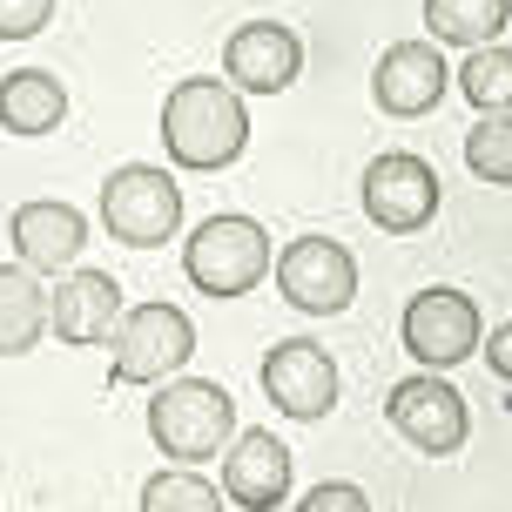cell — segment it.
Masks as SVG:
<instances>
[{"label": "cell", "mask_w": 512, "mask_h": 512, "mask_svg": "<svg viewBox=\"0 0 512 512\" xmlns=\"http://www.w3.org/2000/svg\"><path fill=\"white\" fill-rule=\"evenodd\" d=\"M364 216L384 236H411L438 216V169L411 149H391L364 169Z\"/></svg>", "instance_id": "9"}, {"label": "cell", "mask_w": 512, "mask_h": 512, "mask_svg": "<svg viewBox=\"0 0 512 512\" xmlns=\"http://www.w3.org/2000/svg\"><path fill=\"white\" fill-rule=\"evenodd\" d=\"M149 438L162 459L176 465H203L223 459V445L236 438V398L216 378H162L149 398Z\"/></svg>", "instance_id": "2"}, {"label": "cell", "mask_w": 512, "mask_h": 512, "mask_svg": "<svg viewBox=\"0 0 512 512\" xmlns=\"http://www.w3.org/2000/svg\"><path fill=\"white\" fill-rule=\"evenodd\" d=\"M512 21V0H425V27L445 48H486Z\"/></svg>", "instance_id": "18"}, {"label": "cell", "mask_w": 512, "mask_h": 512, "mask_svg": "<svg viewBox=\"0 0 512 512\" xmlns=\"http://www.w3.org/2000/svg\"><path fill=\"white\" fill-rule=\"evenodd\" d=\"M108 378L115 384H162L196 358V324L176 304H135L122 310V324L108 331Z\"/></svg>", "instance_id": "5"}, {"label": "cell", "mask_w": 512, "mask_h": 512, "mask_svg": "<svg viewBox=\"0 0 512 512\" xmlns=\"http://www.w3.org/2000/svg\"><path fill=\"white\" fill-rule=\"evenodd\" d=\"M54 21V0H0V41H34Z\"/></svg>", "instance_id": "22"}, {"label": "cell", "mask_w": 512, "mask_h": 512, "mask_svg": "<svg viewBox=\"0 0 512 512\" xmlns=\"http://www.w3.org/2000/svg\"><path fill=\"white\" fill-rule=\"evenodd\" d=\"M7 236H14V250H21V263L34 270V277H54V270H75L81 243H88V216H81L75 203H21L14 209V223H7Z\"/></svg>", "instance_id": "15"}, {"label": "cell", "mask_w": 512, "mask_h": 512, "mask_svg": "<svg viewBox=\"0 0 512 512\" xmlns=\"http://www.w3.org/2000/svg\"><path fill=\"white\" fill-rule=\"evenodd\" d=\"M162 149L176 169H230L236 155L250 149V108L236 95L230 81L216 75H189L169 88V102H162Z\"/></svg>", "instance_id": "1"}, {"label": "cell", "mask_w": 512, "mask_h": 512, "mask_svg": "<svg viewBox=\"0 0 512 512\" xmlns=\"http://www.w3.org/2000/svg\"><path fill=\"white\" fill-rule=\"evenodd\" d=\"M122 283L108 270H68L48 297V331L61 344H108V331L122 324Z\"/></svg>", "instance_id": "14"}, {"label": "cell", "mask_w": 512, "mask_h": 512, "mask_svg": "<svg viewBox=\"0 0 512 512\" xmlns=\"http://www.w3.org/2000/svg\"><path fill=\"white\" fill-rule=\"evenodd\" d=\"M182 270L203 297H243L270 277V230L256 216H209L182 243Z\"/></svg>", "instance_id": "3"}, {"label": "cell", "mask_w": 512, "mask_h": 512, "mask_svg": "<svg viewBox=\"0 0 512 512\" xmlns=\"http://www.w3.org/2000/svg\"><path fill=\"white\" fill-rule=\"evenodd\" d=\"M142 512H223V492L196 465H169V472L142 479Z\"/></svg>", "instance_id": "20"}, {"label": "cell", "mask_w": 512, "mask_h": 512, "mask_svg": "<svg viewBox=\"0 0 512 512\" xmlns=\"http://www.w3.org/2000/svg\"><path fill=\"white\" fill-rule=\"evenodd\" d=\"M263 398H270L283 418H297V425L331 418L337 411L331 351H324L317 337H283V344H270V358H263Z\"/></svg>", "instance_id": "10"}, {"label": "cell", "mask_w": 512, "mask_h": 512, "mask_svg": "<svg viewBox=\"0 0 512 512\" xmlns=\"http://www.w3.org/2000/svg\"><path fill=\"white\" fill-rule=\"evenodd\" d=\"M68 115V88L48 68H14L0 75V128L7 135H54Z\"/></svg>", "instance_id": "16"}, {"label": "cell", "mask_w": 512, "mask_h": 512, "mask_svg": "<svg viewBox=\"0 0 512 512\" xmlns=\"http://www.w3.org/2000/svg\"><path fill=\"white\" fill-rule=\"evenodd\" d=\"M465 169L492 189H512V115H479L465 135Z\"/></svg>", "instance_id": "21"}, {"label": "cell", "mask_w": 512, "mask_h": 512, "mask_svg": "<svg viewBox=\"0 0 512 512\" xmlns=\"http://www.w3.org/2000/svg\"><path fill=\"white\" fill-rule=\"evenodd\" d=\"M479 344H486V371H492V378H506V384H512V317L499 324V331H486Z\"/></svg>", "instance_id": "24"}, {"label": "cell", "mask_w": 512, "mask_h": 512, "mask_svg": "<svg viewBox=\"0 0 512 512\" xmlns=\"http://www.w3.org/2000/svg\"><path fill=\"white\" fill-rule=\"evenodd\" d=\"M445 88H452V68H445L438 41H391L378 54V68H371V102L384 115H398V122L432 115L445 102Z\"/></svg>", "instance_id": "11"}, {"label": "cell", "mask_w": 512, "mask_h": 512, "mask_svg": "<svg viewBox=\"0 0 512 512\" xmlns=\"http://www.w3.org/2000/svg\"><path fill=\"white\" fill-rule=\"evenodd\" d=\"M297 512H371V499H364V486H351V479H324V486H310L304 499H297Z\"/></svg>", "instance_id": "23"}, {"label": "cell", "mask_w": 512, "mask_h": 512, "mask_svg": "<svg viewBox=\"0 0 512 512\" xmlns=\"http://www.w3.org/2000/svg\"><path fill=\"white\" fill-rule=\"evenodd\" d=\"M48 337V290L34 283L27 263L0 270V358H27Z\"/></svg>", "instance_id": "17"}, {"label": "cell", "mask_w": 512, "mask_h": 512, "mask_svg": "<svg viewBox=\"0 0 512 512\" xmlns=\"http://www.w3.org/2000/svg\"><path fill=\"white\" fill-rule=\"evenodd\" d=\"M223 499L243 512H277L290 499V445L270 432H236L223 445Z\"/></svg>", "instance_id": "13"}, {"label": "cell", "mask_w": 512, "mask_h": 512, "mask_svg": "<svg viewBox=\"0 0 512 512\" xmlns=\"http://www.w3.org/2000/svg\"><path fill=\"white\" fill-rule=\"evenodd\" d=\"M384 418H391V432L418 445L425 459H452L472 432V411L452 384L438 378V371H411V378L391 384V398H384Z\"/></svg>", "instance_id": "6"}, {"label": "cell", "mask_w": 512, "mask_h": 512, "mask_svg": "<svg viewBox=\"0 0 512 512\" xmlns=\"http://www.w3.org/2000/svg\"><path fill=\"white\" fill-rule=\"evenodd\" d=\"M102 230L128 250H155L182 230V182L155 162H122L102 182Z\"/></svg>", "instance_id": "4"}, {"label": "cell", "mask_w": 512, "mask_h": 512, "mask_svg": "<svg viewBox=\"0 0 512 512\" xmlns=\"http://www.w3.org/2000/svg\"><path fill=\"white\" fill-rule=\"evenodd\" d=\"M277 290L283 304H297L304 317H337L358 297V256L337 236H297L277 250Z\"/></svg>", "instance_id": "7"}, {"label": "cell", "mask_w": 512, "mask_h": 512, "mask_svg": "<svg viewBox=\"0 0 512 512\" xmlns=\"http://www.w3.org/2000/svg\"><path fill=\"white\" fill-rule=\"evenodd\" d=\"M405 351L418 358V371H445V364H465L479 351V337H486V317L479 304L452 290V283H432V290H418L405 304Z\"/></svg>", "instance_id": "8"}, {"label": "cell", "mask_w": 512, "mask_h": 512, "mask_svg": "<svg viewBox=\"0 0 512 512\" xmlns=\"http://www.w3.org/2000/svg\"><path fill=\"white\" fill-rule=\"evenodd\" d=\"M459 95L479 108V115H512V48H499V41H486V48H465Z\"/></svg>", "instance_id": "19"}, {"label": "cell", "mask_w": 512, "mask_h": 512, "mask_svg": "<svg viewBox=\"0 0 512 512\" xmlns=\"http://www.w3.org/2000/svg\"><path fill=\"white\" fill-rule=\"evenodd\" d=\"M297 75H304V41H297V27L243 21L230 41H223V81L243 88V95H283Z\"/></svg>", "instance_id": "12"}]
</instances>
